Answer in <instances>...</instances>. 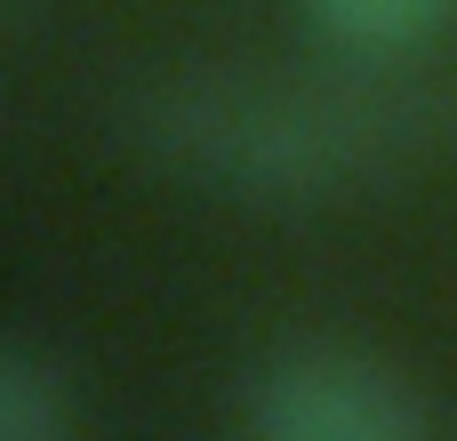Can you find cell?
I'll return each mask as SVG.
<instances>
[{
  "instance_id": "3957f363",
  "label": "cell",
  "mask_w": 457,
  "mask_h": 441,
  "mask_svg": "<svg viewBox=\"0 0 457 441\" xmlns=\"http://www.w3.org/2000/svg\"><path fill=\"white\" fill-rule=\"evenodd\" d=\"M297 8H305V24H313L329 48L370 56V64L426 48V40L457 16V0H297Z\"/></svg>"
},
{
  "instance_id": "7a4b0ae2",
  "label": "cell",
  "mask_w": 457,
  "mask_h": 441,
  "mask_svg": "<svg viewBox=\"0 0 457 441\" xmlns=\"http://www.w3.org/2000/svg\"><path fill=\"white\" fill-rule=\"evenodd\" d=\"M241 441H442V434H434V410L418 402V386L386 354L305 337V345H281L249 378Z\"/></svg>"
},
{
  "instance_id": "277c9868",
  "label": "cell",
  "mask_w": 457,
  "mask_h": 441,
  "mask_svg": "<svg viewBox=\"0 0 457 441\" xmlns=\"http://www.w3.org/2000/svg\"><path fill=\"white\" fill-rule=\"evenodd\" d=\"M0 441H80L64 370L16 337H0Z\"/></svg>"
},
{
  "instance_id": "5b68a950",
  "label": "cell",
  "mask_w": 457,
  "mask_h": 441,
  "mask_svg": "<svg viewBox=\"0 0 457 441\" xmlns=\"http://www.w3.org/2000/svg\"><path fill=\"white\" fill-rule=\"evenodd\" d=\"M8 8H16V0H0V24H8Z\"/></svg>"
},
{
  "instance_id": "6da1fadb",
  "label": "cell",
  "mask_w": 457,
  "mask_h": 441,
  "mask_svg": "<svg viewBox=\"0 0 457 441\" xmlns=\"http://www.w3.org/2000/svg\"><path fill=\"white\" fill-rule=\"evenodd\" d=\"M120 145L193 193L313 209L418 169L426 96L386 72H281V64H177L112 96Z\"/></svg>"
}]
</instances>
